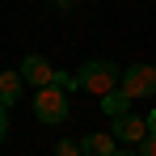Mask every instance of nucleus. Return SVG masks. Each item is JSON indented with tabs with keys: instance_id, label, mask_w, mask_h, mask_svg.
<instances>
[{
	"instance_id": "9d476101",
	"label": "nucleus",
	"mask_w": 156,
	"mask_h": 156,
	"mask_svg": "<svg viewBox=\"0 0 156 156\" xmlns=\"http://www.w3.org/2000/svg\"><path fill=\"white\" fill-rule=\"evenodd\" d=\"M55 156H80V144L76 139H59L55 144Z\"/></svg>"
},
{
	"instance_id": "20e7f679",
	"label": "nucleus",
	"mask_w": 156,
	"mask_h": 156,
	"mask_svg": "<svg viewBox=\"0 0 156 156\" xmlns=\"http://www.w3.org/2000/svg\"><path fill=\"white\" fill-rule=\"evenodd\" d=\"M110 135H114V139H118V144H139V139H144V135H148V127H144V118H139V114H114V118H110Z\"/></svg>"
},
{
	"instance_id": "ddd939ff",
	"label": "nucleus",
	"mask_w": 156,
	"mask_h": 156,
	"mask_svg": "<svg viewBox=\"0 0 156 156\" xmlns=\"http://www.w3.org/2000/svg\"><path fill=\"white\" fill-rule=\"evenodd\" d=\"M55 4V13H72V4H76V0H51Z\"/></svg>"
},
{
	"instance_id": "1a4fd4ad",
	"label": "nucleus",
	"mask_w": 156,
	"mask_h": 156,
	"mask_svg": "<svg viewBox=\"0 0 156 156\" xmlns=\"http://www.w3.org/2000/svg\"><path fill=\"white\" fill-rule=\"evenodd\" d=\"M51 84L63 89V93H76V76H72V72H51Z\"/></svg>"
},
{
	"instance_id": "2eb2a0df",
	"label": "nucleus",
	"mask_w": 156,
	"mask_h": 156,
	"mask_svg": "<svg viewBox=\"0 0 156 156\" xmlns=\"http://www.w3.org/2000/svg\"><path fill=\"white\" fill-rule=\"evenodd\" d=\"M114 156H139V152H131V148H114Z\"/></svg>"
},
{
	"instance_id": "f257e3e1",
	"label": "nucleus",
	"mask_w": 156,
	"mask_h": 156,
	"mask_svg": "<svg viewBox=\"0 0 156 156\" xmlns=\"http://www.w3.org/2000/svg\"><path fill=\"white\" fill-rule=\"evenodd\" d=\"M34 114H38L42 127L68 122V114H72V93H63V89H55V84H38V93H34Z\"/></svg>"
},
{
	"instance_id": "0eeeda50",
	"label": "nucleus",
	"mask_w": 156,
	"mask_h": 156,
	"mask_svg": "<svg viewBox=\"0 0 156 156\" xmlns=\"http://www.w3.org/2000/svg\"><path fill=\"white\" fill-rule=\"evenodd\" d=\"M21 89H26V80H21V72H0V105H13L21 101Z\"/></svg>"
},
{
	"instance_id": "39448f33",
	"label": "nucleus",
	"mask_w": 156,
	"mask_h": 156,
	"mask_svg": "<svg viewBox=\"0 0 156 156\" xmlns=\"http://www.w3.org/2000/svg\"><path fill=\"white\" fill-rule=\"evenodd\" d=\"M17 72H21V80H26V84H34V89H38V84H51V72H55V68L42 59V55H26Z\"/></svg>"
},
{
	"instance_id": "f8f14e48",
	"label": "nucleus",
	"mask_w": 156,
	"mask_h": 156,
	"mask_svg": "<svg viewBox=\"0 0 156 156\" xmlns=\"http://www.w3.org/2000/svg\"><path fill=\"white\" fill-rule=\"evenodd\" d=\"M9 139V105H0V144Z\"/></svg>"
},
{
	"instance_id": "4468645a",
	"label": "nucleus",
	"mask_w": 156,
	"mask_h": 156,
	"mask_svg": "<svg viewBox=\"0 0 156 156\" xmlns=\"http://www.w3.org/2000/svg\"><path fill=\"white\" fill-rule=\"evenodd\" d=\"M144 127H148V135H156V110H152V114H144Z\"/></svg>"
},
{
	"instance_id": "f03ea898",
	"label": "nucleus",
	"mask_w": 156,
	"mask_h": 156,
	"mask_svg": "<svg viewBox=\"0 0 156 156\" xmlns=\"http://www.w3.org/2000/svg\"><path fill=\"white\" fill-rule=\"evenodd\" d=\"M118 72H122V68H114L110 59H89V63H80V72H76V89L93 93V97H101L105 89L118 84Z\"/></svg>"
},
{
	"instance_id": "9b49d317",
	"label": "nucleus",
	"mask_w": 156,
	"mask_h": 156,
	"mask_svg": "<svg viewBox=\"0 0 156 156\" xmlns=\"http://www.w3.org/2000/svg\"><path fill=\"white\" fill-rule=\"evenodd\" d=\"M139 156H156V135H144L139 139Z\"/></svg>"
},
{
	"instance_id": "423d86ee",
	"label": "nucleus",
	"mask_w": 156,
	"mask_h": 156,
	"mask_svg": "<svg viewBox=\"0 0 156 156\" xmlns=\"http://www.w3.org/2000/svg\"><path fill=\"white\" fill-rule=\"evenodd\" d=\"M114 148H118V139L105 131H89L80 139V156H114Z\"/></svg>"
},
{
	"instance_id": "7ed1b4c3",
	"label": "nucleus",
	"mask_w": 156,
	"mask_h": 156,
	"mask_svg": "<svg viewBox=\"0 0 156 156\" xmlns=\"http://www.w3.org/2000/svg\"><path fill=\"white\" fill-rule=\"evenodd\" d=\"M118 89L127 93L131 101L135 97H156V68L152 63H131L118 72Z\"/></svg>"
},
{
	"instance_id": "6e6552de",
	"label": "nucleus",
	"mask_w": 156,
	"mask_h": 156,
	"mask_svg": "<svg viewBox=\"0 0 156 156\" xmlns=\"http://www.w3.org/2000/svg\"><path fill=\"white\" fill-rule=\"evenodd\" d=\"M127 110H131V97L118 89V84L101 93V114H110V118H114V114H127Z\"/></svg>"
}]
</instances>
